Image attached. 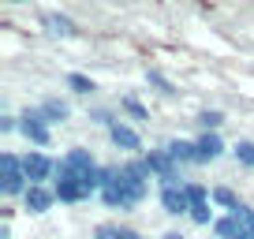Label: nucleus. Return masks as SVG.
Instances as JSON below:
<instances>
[{
	"label": "nucleus",
	"mask_w": 254,
	"mask_h": 239,
	"mask_svg": "<svg viewBox=\"0 0 254 239\" xmlns=\"http://www.w3.org/2000/svg\"><path fill=\"white\" fill-rule=\"evenodd\" d=\"M150 179H153V176H150V168H146L142 153H138V157H124V161L116 165V176L101 187V194H97V198H101L109 209L127 213V209L142 206V202L150 198Z\"/></svg>",
	"instance_id": "nucleus-1"
},
{
	"label": "nucleus",
	"mask_w": 254,
	"mask_h": 239,
	"mask_svg": "<svg viewBox=\"0 0 254 239\" xmlns=\"http://www.w3.org/2000/svg\"><path fill=\"white\" fill-rule=\"evenodd\" d=\"M53 191L60 206H82V202L94 198V191L86 187V172H71V168H60V165H56Z\"/></svg>",
	"instance_id": "nucleus-2"
},
{
	"label": "nucleus",
	"mask_w": 254,
	"mask_h": 239,
	"mask_svg": "<svg viewBox=\"0 0 254 239\" xmlns=\"http://www.w3.org/2000/svg\"><path fill=\"white\" fill-rule=\"evenodd\" d=\"M30 191V179L23 172V153L4 150L0 153V194L4 198H23Z\"/></svg>",
	"instance_id": "nucleus-3"
},
{
	"label": "nucleus",
	"mask_w": 254,
	"mask_h": 239,
	"mask_svg": "<svg viewBox=\"0 0 254 239\" xmlns=\"http://www.w3.org/2000/svg\"><path fill=\"white\" fill-rule=\"evenodd\" d=\"M19 135L30 142V150H49V146H53V123L45 120L41 105L19 112Z\"/></svg>",
	"instance_id": "nucleus-4"
},
{
	"label": "nucleus",
	"mask_w": 254,
	"mask_h": 239,
	"mask_svg": "<svg viewBox=\"0 0 254 239\" xmlns=\"http://www.w3.org/2000/svg\"><path fill=\"white\" fill-rule=\"evenodd\" d=\"M142 161H146L150 176L157 179L161 187H180V183H187V179H183V168L176 165L172 157H168L165 146H153V150H146V153H142Z\"/></svg>",
	"instance_id": "nucleus-5"
},
{
	"label": "nucleus",
	"mask_w": 254,
	"mask_h": 239,
	"mask_svg": "<svg viewBox=\"0 0 254 239\" xmlns=\"http://www.w3.org/2000/svg\"><path fill=\"white\" fill-rule=\"evenodd\" d=\"M56 165H60V157H53V153H45V150H26L23 153V172H26L30 183H53Z\"/></svg>",
	"instance_id": "nucleus-6"
},
{
	"label": "nucleus",
	"mask_w": 254,
	"mask_h": 239,
	"mask_svg": "<svg viewBox=\"0 0 254 239\" xmlns=\"http://www.w3.org/2000/svg\"><path fill=\"white\" fill-rule=\"evenodd\" d=\"M109 142L116 146V150H124L127 157L146 153V150H142V135H138V127H135V123H127V120H116V123L109 127Z\"/></svg>",
	"instance_id": "nucleus-7"
},
{
	"label": "nucleus",
	"mask_w": 254,
	"mask_h": 239,
	"mask_svg": "<svg viewBox=\"0 0 254 239\" xmlns=\"http://www.w3.org/2000/svg\"><path fill=\"white\" fill-rule=\"evenodd\" d=\"M19 202H23V213L41 217V213H49V209L56 206V191H53V183H30V191Z\"/></svg>",
	"instance_id": "nucleus-8"
},
{
	"label": "nucleus",
	"mask_w": 254,
	"mask_h": 239,
	"mask_svg": "<svg viewBox=\"0 0 254 239\" xmlns=\"http://www.w3.org/2000/svg\"><path fill=\"white\" fill-rule=\"evenodd\" d=\"M41 30L49 34V38H79V23H75L71 15H67V11H41Z\"/></svg>",
	"instance_id": "nucleus-9"
},
{
	"label": "nucleus",
	"mask_w": 254,
	"mask_h": 239,
	"mask_svg": "<svg viewBox=\"0 0 254 239\" xmlns=\"http://www.w3.org/2000/svg\"><path fill=\"white\" fill-rule=\"evenodd\" d=\"M194 146H198V165H213V161H221L224 153H232L228 146H224L221 131H202V135L194 138Z\"/></svg>",
	"instance_id": "nucleus-10"
},
{
	"label": "nucleus",
	"mask_w": 254,
	"mask_h": 239,
	"mask_svg": "<svg viewBox=\"0 0 254 239\" xmlns=\"http://www.w3.org/2000/svg\"><path fill=\"white\" fill-rule=\"evenodd\" d=\"M157 202H161V209H165L168 217H190V198H187V191H183V183L180 187H161Z\"/></svg>",
	"instance_id": "nucleus-11"
},
{
	"label": "nucleus",
	"mask_w": 254,
	"mask_h": 239,
	"mask_svg": "<svg viewBox=\"0 0 254 239\" xmlns=\"http://www.w3.org/2000/svg\"><path fill=\"white\" fill-rule=\"evenodd\" d=\"M165 150H168V157H172L180 168L198 165V146H194V138H168Z\"/></svg>",
	"instance_id": "nucleus-12"
},
{
	"label": "nucleus",
	"mask_w": 254,
	"mask_h": 239,
	"mask_svg": "<svg viewBox=\"0 0 254 239\" xmlns=\"http://www.w3.org/2000/svg\"><path fill=\"white\" fill-rule=\"evenodd\" d=\"M60 168H71V172H94V168H97V157L86 150V146H71V150L60 157Z\"/></svg>",
	"instance_id": "nucleus-13"
},
{
	"label": "nucleus",
	"mask_w": 254,
	"mask_h": 239,
	"mask_svg": "<svg viewBox=\"0 0 254 239\" xmlns=\"http://www.w3.org/2000/svg\"><path fill=\"white\" fill-rule=\"evenodd\" d=\"M41 112H45V120L49 123H67V120H71V101H67V97H41Z\"/></svg>",
	"instance_id": "nucleus-14"
},
{
	"label": "nucleus",
	"mask_w": 254,
	"mask_h": 239,
	"mask_svg": "<svg viewBox=\"0 0 254 239\" xmlns=\"http://www.w3.org/2000/svg\"><path fill=\"white\" fill-rule=\"evenodd\" d=\"M116 109H120V116H127L131 123H142V120H150V109H146L142 101H138L135 94H124L116 101Z\"/></svg>",
	"instance_id": "nucleus-15"
},
{
	"label": "nucleus",
	"mask_w": 254,
	"mask_h": 239,
	"mask_svg": "<svg viewBox=\"0 0 254 239\" xmlns=\"http://www.w3.org/2000/svg\"><path fill=\"white\" fill-rule=\"evenodd\" d=\"M64 86L71 90L75 97H94L97 94V82L90 79V75H82V71H67L64 75Z\"/></svg>",
	"instance_id": "nucleus-16"
},
{
	"label": "nucleus",
	"mask_w": 254,
	"mask_h": 239,
	"mask_svg": "<svg viewBox=\"0 0 254 239\" xmlns=\"http://www.w3.org/2000/svg\"><path fill=\"white\" fill-rule=\"evenodd\" d=\"M86 116H90V123H101L105 131H109L112 123H116V120H124L116 105H94V109H86Z\"/></svg>",
	"instance_id": "nucleus-17"
},
{
	"label": "nucleus",
	"mask_w": 254,
	"mask_h": 239,
	"mask_svg": "<svg viewBox=\"0 0 254 239\" xmlns=\"http://www.w3.org/2000/svg\"><path fill=\"white\" fill-rule=\"evenodd\" d=\"M213 206H217V209H224V213H236L243 202H239V194L232 191V187H224V183H221V187H213Z\"/></svg>",
	"instance_id": "nucleus-18"
},
{
	"label": "nucleus",
	"mask_w": 254,
	"mask_h": 239,
	"mask_svg": "<svg viewBox=\"0 0 254 239\" xmlns=\"http://www.w3.org/2000/svg\"><path fill=\"white\" fill-rule=\"evenodd\" d=\"M183 191H187V198H190V209H194V206H206V202H213V187L198 183V179H187V183H183Z\"/></svg>",
	"instance_id": "nucleus-19"
},
{
	"label": "nucleus",
	"mask_w": 254,
	"mask_h": 239,
	"mask_svg": "<svg viewBox=\"0 0 254 239\" xmlns=\"http://www.w3.org/2000/svg\"><path fill=\"white\" fill-rule=\"evenodd\" d=\"M217 217H221V213H217V206H213V202H206V206H194V209H190L187 221L194 224V228H213Z\"/></svg>",
	"instance_id": "nucleus-20"
},
{
	"label": "nucleus",
	"mask_w": 254,
	"mask_h": 239,
	"mask_svg": "<svg viewBox=\"0 0 254 239\" xmlns=\"http://www.w3.org/2000/svg\"><path fill=\"white\" fill-rule=\"evenodd\" d=\"M194 123H198V131H221L224 127V112L221 109H202L198 116H194Z\"/></svg>",
	"instance_id": "nucleus-21"
},
{
	"label": "nucleus",
	"mask_w": 254,
	"mask_h": 239,
	"mask_svg": "<svg viewBox=\"0 0 254 239\" xmlns=\"http://www.w3.org/2000/svg\"><path fill=\"white\" fill-rule=\"evenodd\" d=\"M146 82H150L157 94H165V97H176V94H180V90H176V82L168 79V75H161L157 67H150V71H146Z\"/></svg>",
	"instance_id": "nucleus-22"
},
{
	"label": "nucleus",
	"mask_w": 254,
	"mask_h": 239,
	"mask_svg": "<svg viewBox=\"0 0 254 239\" xmlns=\"http://www.w3.org/2000/svg\"><path fill=\"white\" fill-rule=\"evenodd\" d=\"M232 157H236L243 168H254V142L251 138H239V142L232 146Z\"/></svg>",
	"instance_id": "nucleus-23"
},
{
	"label": "nucleus",
	"mask_w": 254,
	"mask_h": 239,
	"mask_svg": "<svg viewBox=\"0 0 254 239\" xmlns=\"http://www.w3.org/2000/svg\"><path fill=\"white\" fill-rule=\"evenodd\" d=\"M120 236H124V224H120V221H101L90 239H120Z\"/></svg>",
	"instance_id": "nucleus-24"
},
{
	"label": "nucleus",
	"mask_w": 254,
	"mask_h": 239,
	"mask_svg": "<svg viewBox=\"0 0 254 239\" xmlns=\"http://www.w3.org/2000/svg\"><path fill=\"white\" fill-rule=\"evenodd\" d=\"M19 131V116L15 112H0V135H15Z\"/></svg>",
	"instance_id": "nucleus-25"
},
{
	"label": "nucleus",
	"mask_w": 254,
	"mask_h": 239,
	"mask_svg": "<svg viewBox=\"0 0 254 239\" xmlns=\"http://www.w3.org/2000/svg\"><path fill=\"white\" fill-rule=\"evenodd\" d=\"M120 239H142V236H138L135 228H124V236H120Z\"/></svg>",
	"instance_id": "nucleus-26"
},
{
	"label": "nucleus",
	"mask_w": 254,
	"mask_h": 239,
	"mask_svg": "<svg viewBox=\"0 0 254 239\" xmlns=\"http://www.w3.org/2000/svg\"><path fill=\"white\" fill-rule=\"evenodd\" d=\"M0 239H11V224H0Z\"/></svg>",
	"instance_id": "nucleus-27"
},
{
	"label": "nucleus",
	"mask_w": 254,
	"mask_h": 239,
	"mask_svg": "<svg viewBox=\"0 0 254 239\" xmlns=\"http://www.w3.org/2000/svg\"><path fill=\"white\" fill-rule=\"evenodd\" d=\"M161 239H187V236H183V232H165Z\"/></svg>",
	"instance_id": "nucleus-28"
},
{
	"label": "nucleus",
	"mask_w": 254,
	"mask_h": 239,
	"mask_svg": "<svg viewBox=\"0 0 254 239\" xmlns=\"http://www.w3.org/2000/svg\"><path fill=\"white\" fill-rule=\"evenodd\" d=\"M247 228L254 232V209H251V213H247Z\"/></svg>",
	"instance_id": "nucleus-29"
},
{
	"label": "nucleus",
	"mask_w": 254,
	"mask_h": 239,
	"mask_svg": "<svg viewBox=\"0 0 254 239\" xmlns=\"http://www.w3.org/2000/svg\"><path fill=\"white\" fill-rule=\"evenodd\" d=\"M8 4H26V0H8Z\"/></svg>",
	"instance_id": "nucleus-30"
}]
</instances>
